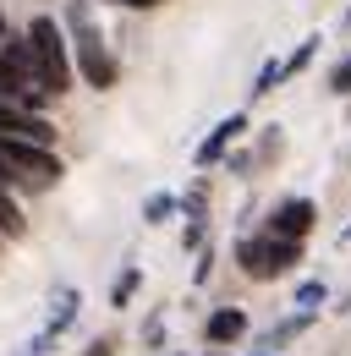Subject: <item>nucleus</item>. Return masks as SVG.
<instances>
[{
    "label": "nucleus",
    "instance_id": "4",
    "mask_svg": "<svg viewBox=\"0 0 351 356\" xmlns=\"http://www.w3.org/2000/svg\"><path fill=\"white\" fill-rule=\"evenodd\" d=\"M236 264H242L247 280H280L286 268L302 264V241H291V236H247L236 247Z\"/></svg>",
    "mask_w": 351,
    "mask_h": 356
},
{
    "label": "nucleus",
    "instance_id": "9",
    "mask_svg": "<svg viewBox=\"0 0 351 356\" xmlns=\"http://www.w3.org/2000/svg\"><path fill=\"white\" fill-rule=\"evenodd\" d=\"M203 334H209V346H236V340L247 334V312H242V307H219V312H209Z\"/></svg>",
    "mask_w": 351,
    "mask_h": 356
},
{
    "label": "nucleus",
    "instance_id": "11",
    "mask_svg": "<svg viewBox=\"0 0 351 356\" xmlns=\"http://www.w3.org/2000/svg\"><path fill=\"white\" fill-rule=\"evenodd\" d=\"M137 285H143V268L132 264V268H121V280L110 285V307H127L132 296H137Z\"/></svg>",
    "mask_w": 351,
    "mask_h": 356
},
{
    "label": "nucleus",
    "instance_id": "19",
    "mask_svg": "<svg viewBox=\"0 0 351 356\" xmlns=\"http://www.w3.org/2000/svg\"><path fill=\"white\" fill-rule=\"evenodd\" d=\"M83 356H116V340H93Z\"/></svg>",
    "mask_w": 351,
    "mask_h": 356
},
{
    "label": "nucleus",
    "instance_id": "18",
    "mask_svg": "<svg viewBox=\"0 0 351 356\" xmlns=\"http://www.w3.org/2000/svg\"><path fill=\"white\" fill-rule=\"evenodd\" d=\"M329 88H335V93H351V60H341V66L329 72Z\"/></svg>",
    "mask_w": 351,
    "mask_h": 356
},
{
    "label": "nucleus",
    "instance_id": "3",
    "mask_svg": "<svg viewBox=\"0 0 351 356\" xmlns=\"http://www.w3.org/2000/svg\"><path fill=\"white\" fill-rule=\"evenodd\" d=\"M0 99H6V104H17V110H44V104H49V93H44L39 77H33L28 44H22L17 33H6V39H0Z\"/></svg>",
    "mask_w": 351,
    "mask_h": 356
},
{
    "label": "nucleus",
    "instance_id": "8",
    "mask_svg": "<svg viewBox=\"0 0 351 356\" xmlns=\"http://www.w3.org/2000/svg\"><path fill=\"white\" fill-rule=\"evenodd\" d=\"M77 307H83V296H77L72 285H61V291L49 296V318H44V340L33 346V351H44V346H49V340H55V334H61V329H66V323L77 318Z\"/></svg>",
    "mask_w": 351,
    "mask_h": 356
},
{
    "label": "nucleus",
    "instance_id": "15",
    "mask_svg": "<svg viewBox=\"0 0 351 356\" xmlns=\"http://www.w3.org/2000/svg\"><path fill=\"white\" fill-rule=\"evenodd\" d=\"M324 296H329V291H324V280H307V285H297V307H302V312H313Z\"/></svg>",
    "mask_w": 351,
    "mask_h": 356
},
{
    "label": "nucleus",
    "instance_id": "10",
    "mask_svg": "<svg viewBox=\"0 0 351 356\" xmlns=\"http://www.w3.org/2000/svg\"><path fill=\"white\" fill-rule=\"evenodd\" d=\"M22 236H28V220H22L17 197H11V186L0 181V241H22Z\"/></svg>",
    "mask_w": 351,
    "mask_h": 356
},
{
    "label": "nucleus",
    "instance_id": "21",
    "mask_svg": "<svg viewBox=\"0 0 351 356\" xmlns=\"http://www.w3.org/2000/svg\"><path fill=\"white\" fill-rule=\"evenodd\" d=\"M0 39H6V17H0Z\"/></svg>",
    "mask_w": 351,
    "mask_h": 356
},
{
    "label": "nucleus",
    "instance_id": "17",
    "mask_svg": "<svg viewBox=\"0 0 351 356\" xmlns=\"http://www.w3.org/2000/svg\"><path fill=\"white\" fill-rule=\"evenodd\" d=\"M181 209H187V220H203V214H209V197H203V186H192V192L181 197Z\"/></svg>",
    "mask_w": 351,
    "mask_h": 356
},
{
    "label": "nucleus",
    "instance_id": "14",
    "mask_svg": "<svg viewBox=\"0 0 351 356\" xmlns=\"http://www.w3.org/2000/svg\"><path fill=\"white\" fill-rule=\"evenodd\" d=\"M176 209H181V203H176L171 192H154V197L143 203V220H148V225H165V220L176 214Z\"/></svg>",
    "mask_w": 351,
    "mask_h": 356
},
{
    "label": "nucleus",
    "instance_id": "2",
    "mask_svg": "<svg viewBox=\"0 0 351 356\" xmlns=\"http://www.w3.org/2000/svg\"><path fill=\"white\" fill-rule=\"evenodd\" d=\"M22 44H28V60H33L39 88L49 93V99H61V93L72 88V55H66L61 22H55V17H33L28 33H22Z\"/></svg>",
    "mask_w": 351,
    "mask_h": 356
},
{
    "label": "nucleus",
    "instance_id": "12",
    "mask_svg": "<svg viewBox=\"0 0 351 356\" xmlns=\"http://www.w3.org/2000/svg\"><path fill=\"white\" fill-rule=\"evenodd\" d=\"M313 55H318V39H302V44L280 60V77H297V72H307V66H313Z\"/></svg>",
    "mask_w": 351,
    "mask_h": 356
},
{
    "label": "nucleus",
    "instance_id": "5",
    "mask_svg": "<svg viewBox=\"0 0 351 356\" xmlns=\"http://www.w3.org/2000/svg\"><path fill=\"white\" fill-rule=\"evenodd\" d=\"M0 137H17V143H55V127L44 121L39 110H17V104H6L0 99Z\"/></svg>",
    "mask_w": 351,
    "mask_h": 356
},
{
    "label": "nucleus",
    "instance_id": "6",
    "mask_svg": "<svg viewBox=\"0 0 351 356\" xmlns=\"http://www.w3.org/2000/svg\"><path fill=\"white\" fill-rule=\"evenodd\" d=\"M318 220V203L313 197H286L274 214H269V236H291V241H302L307 230Z\"/></svg>",
    "mask_w": 351,
    "mask_h": 356
},
{
    "label": "nucleus",
    "instance_id": "22",
    "mask_svg": "<svg viewBox=\"0 0 351 356\" xmlns=\"http://www.w3.org/2000/svg\"><path fill=\"white\" fill-rule=\"evenodd\" d=\"M346 22H351V11H346Z\"/></svg>",
    "mask_w": 351,
    "mask_h": 356
},
{
    "label": "nucleus",
    "instance_id": "16",
    "mask_svg": "<svg viewBox=\"0 0 351 356\" xmlns=\"http://www.w3.org/2000/svg\"><path fill=\"white\" fill-rule=\"evenodd\" d=\"M274 83H286V77H280V60H263L258 83H253V99H263V93H274Z\"/></svg>",
    "mask_w": 351,
    "mask_h": 356
},
{
    "label": "nucleus",
    "instance_id": "1",
    "mask_svg": "<svg viewBox=\"0 0 351 356\" xmlns=\"http://www.w3.org/2000/svg\"><path fill=\"white\" fill-rule=\"evenodd\" d=\"M61 33H66V55L77 60V77H83L88 88H99V93L116 88V55L104 44V28H99V17H93L88 0H66Z\"/></svg>",
    "mask_w": 351,
    "mask_h": 356
},
{
    "label": "nucleus",
    "instance_id": "20",
    "mask_svg": "<svg viewBox=\"0 0 351 356\" xmlns=\"http://www.w3.org/2000/svg\"><path fill=\"white\" fill-rule=\"evenodd\" d=\"M116 6H127V11H148V6H165V0H116Z\"/></svg>",
    "mask_w": 351,
    "mask_h": 356
},
{
    "label": "nucleus",
    "instance_id": "7",
    "mask_svg": "<svg viewBox=\"0 0 351 356\" xmlns=\"http://www.w3.org/2000/svg\"><path fill=\"white\" fill-rule=\"evenodd\" d=\"M242 132H247V115H225V121H219L214 132H209L203 143H198V154H192V159H198V170L219 165V159H225V148H231V143H236Z\"/></svg>",
    "mask_w": 351,
    "mask_h": 356
},
{
    "label": "nucleus",
    "instance_id": "13",
    "mask_svg": "<svg viewBox=\"0 0 351 356\" xmlns=\"http://www.w3.org/2000/svg\"><path fill=\"white\" fill-rule=\"evenodd\" d=\"M307 323H313V312H297V318H286V323H280V329H274V334L263 340V351H274V346H286V340H297V334H302Z\"/></svg>",
    "mask_w": 351,
    "mask_h": 356
}]
</instances>
